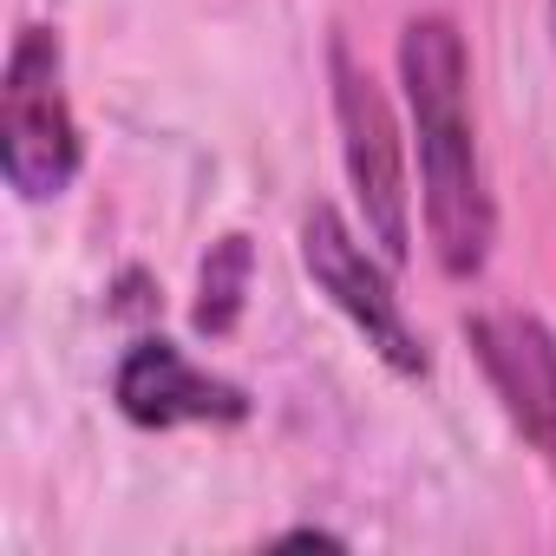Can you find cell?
<instances>
[{
	"mask_svg": "<svg viewBox=\"0 0 556 556\" xmlns=\"http://www.w3.org/2000/svg\"><path fill=\"white\" fill-rule=\"evenodd\" d=\"M400 86L419 138V203L432 255L452 282H471L497 242V203L471 125V53L452 14H413L400 27Z\"/></svg>",
	"mask_w": 556,
	"mask_h": 556,
	"instance_id": "6da1fadb",
	"label": "cell"
},
{
	"mask_svg": "<svg viewBox=\"0 0 556 556\" xmlns=\"http://www.w3.org/2000/svg\"><path fill=\"white\" fill-rule=\"evenodd\" d=\"M86 164L79 118L66 99V47L53 27L27 21L0 73V177L21 203H53Z\"/></svg>",
	"mask_w": 556,
	"mask_h": 556,
	"instance_id": "7a4b0ae2",
	"label": "cell"
},
{
	"mask_svg": "<svg viewBox=\"0 0 556 556\" xmlns=\"http://www.w3.org/2000/svg\"><path fill=\"white\" fill-rule=\"evenodd\" d=\"M328 79H334L341 164H348V190L361 203L367 242H380L387 262H406L413 255V184H406V138H400L393 99L354 60V47L341 34L328 40Z\"/></svg>",
	"mask_w": 556,
	"mask_h": 556,
	"instance_id": "3957f363",
	"label": "cell"
},
{
	"mask_svg": "<svg viewBox=\"0 0 556 556\" xmlns=\"http://www.w3.org/2000/svg\"><path fill=\"white\" fill-rule=\"evenodd\" d=\"M302 268L315 275V289L354 321V334L400 374V380H426L432 354L419 341V328L406 321L400 295H393V275L374 262V249L354 236V223L334 203H315L302 216Z\"/></svg>",
	"mask_w": 556,
	"mask_h": 556,
	"instance_id": "277c9868",
	"label": "cell"
},
{
	"mask_svg": "<svg viewBox=\"0 0 556 556\" xmlns=\"http://www.w3.org/2000/svg\"><path fill=\"white\" fill-rule=\"evenodd\" d=\"M465 348L484 367L517 439L556 478V334L523 308H484L465 321Z\"/></svg>",
	"mask_w": 556,
	"mask_h": 556,
	"instance_id": "5b68a950",
	"label": "cell"
},
{
	"mask_svg": "<svg viewBox=\"0 0 556 556\" xmlns=\"http://www.w3.org/2000/svg\"><path fill=\"white\" fill-rule=\"evenodd\" d=\"M112 406H118L131 426H144V432L242 426V419L255 413V400H249L236 380L197 367V361H190L177 341H164V334H144V341H131V348L118 354V367H112Z\"/></svg>",
	"mask_w": 556,
	"mask_h": 556,
	"instance_id": "8992f818",
	"label": "cell"
},
{
	"mask_svg": "<svg viewBox=\"0 0 556 556\" xmlns=\"http://www.w3.org/2000/svg\"><path fill=\"white\" fill-rule=\"evenodd\" d=\"M249 282H255V242L242 229L216 236L210 255H203V268H197V302H190L197 334H210V341L236 334V321L249 308Z\"/></svg>",
	"mask_w": 556,
	"mask_h": 556,
	"instance_id": "52a82bcc",
	"label": "cell"
},
{
	"mask_svg": "<svg viewBox=\"0 0 556 556\" xmlns=\"http://www.w3.org/2000/svg\"><path fill=\"white\" fill-rule=\"evenodd\" d=\"M308 543H315V549H341L334 530H289V536H275V549H308Z\"/></svg>",
	"mask_w": 556,
	"mask_h": 556,
	"instance_id": "ba28073f",
	"label": "cell"
},
{
	"mask_svg": "<svg viewBox=\"0 0 556 556\" xmlns=\"http://www.w3.org/2000/svg\"><path fill=\"white\" fill-rule=\"evenodd\" d=\"M549 21H556V0H549Z\"/></svg>",
	"mask_w": 556,
	"mask_h": 556,
	"instance_id": "9c48e42d",
	"label": "cell"
}]
</instances>
